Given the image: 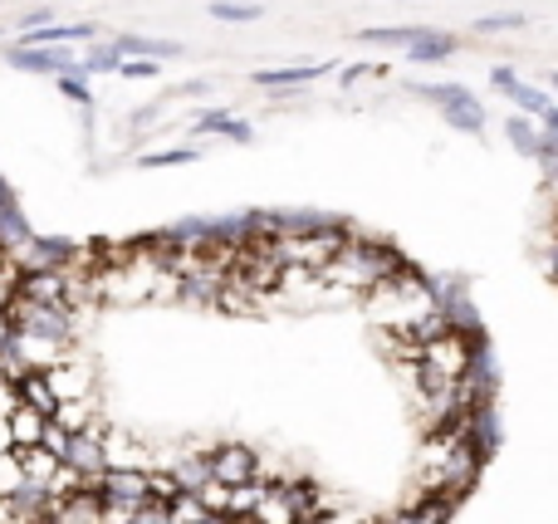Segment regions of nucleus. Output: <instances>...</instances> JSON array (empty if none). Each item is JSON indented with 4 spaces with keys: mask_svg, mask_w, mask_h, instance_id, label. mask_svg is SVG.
Returning a JSON list of instances; mask_svg holds the SVG:
<instances>
[{
    "mask_svg": "<svg viewBox=\"0 0 558 524\" xmlns=\"http://www.w3.org/2000/svg\"><path fill=\"white\" fill-rule=\"evenodd\" d=\"M206 466H211V480L221 486H251V480H265L260 476V456H255L245 441H221V447L206 451Z\"/></svg>",
    "mask_w": 558,
    "mask_h": 524,
    "instance_id": "1",
    "label": "nucleus"
},
{
    "mask_svg": "<svg viewBox=\"0 0 558 524\" xmlns=\"http://www.w3.org/2000/svg\"><path fill=\"white\" fill-rule=\"evenodd\" d=\"M422 98H432V103H441V108H446V123H451V127H461V133H471V137H481V133H485V108L475 103V94H471V88H461V84H446V88H422Z\"/></svg>",
    "mask_w": 558,
    "mask_h": 524,
    "instance_id": "2",
    "label": "nucleus"
},
{
    "mask_svg": "<svg viewBox=\"0 0 558 524\" xmlns=\"http://www.w3.org/2000/svg\"><path fill=\"white\" fill-rule=\"evenodd\" d=\"M5 59L15 69H29V74H84V64H78L69 49H20V45H10Z\"/></svg>",
    "mask_w": 558,
    "mask_h": 524,
    "instance_id": "3",
    "label": "nucleus"
},
{
    "mask_svg": "<svg viewBox=\"0 0 558 524\" xmlns=\"http://www.w3.org/2000/svg\"><path fill=\"white\" fill-rule=\"evenodd\" d=\"M104 515V490H74V496L64 500H49V515L45 524H98Z\"/></svg>",
    "mask_w": 558,
    "mask_h": 524,
    "instance_id": "4",
    "label": "nucleus"
},
{
    "mask_svg": "<svg viewBox=\"0 0 558 524\" xmlns=\"http://www.w3.org/2000/svg\"><path fill=\"white\" fill-rule=\"evenodd\" d=\"M10 461H15V480L29 490H45L49 480H54V471L64 466V461L54 456V451L45 447H29V451H10Z\"/></svg>",
    "mask_w": 558,
    "mask_h": 524,
    "instance_id": "5",
    "label": "nucleus"
},
{
    "mask_svg": "<svg viewBox=\"0 0 558 524\" xmlns=\"http://www.w3.org/2000/svg\"><path fill=\"white\" fill-rule=\"evenodd\" d=\"M20 294L49 309H64V265H45V270H25L20 275Z\"/></svg>",
    "mask_w": 558,
    "mask_h": 524,
    "instance_id": "6",
    "label": "nucleus"
},
{
    "mask_svg": "<svg viewBox=\"0 0 558 524\" xmlns=\"http://www.w3.org/2000/svg\"><path fill=\"white\" fill-rule=\"evenodd\" d=\"M15 388H20V407H35L39 417L54 422L59 402H64L59 398V388H54V373H20Z\"/></svg>",
    "mask_w": 558,
    "mask_h": 524,
    "instance_id": "7",
    "label": "nucleus"
},
{
    "mask_svg": "<svg viewBox=\"0 0 558 524\" xmlns=\"http://www.w3.org/2000/svg\"><path fill=\"white\" fill-rule=\"evenodd\" d=\"M104 500H128V505H143V500H147V471L143 466H108Z\"/></svg>",
    "mask_w": 558,
    "mask_h": 524,
    "instance_id": "8",
    "label": "nucleus"
},
{
    "mask_svg": "<svg viewBox=\"0 0 558 524\" xmlns=\"http://www.w3.org/2000/svg\"><path fill=\"white\" fill-rule=\"evenodd\" d=\"M45 427H49V417H39L35 407H15V412L5 417L10 451H29V447H39V441H45Z\"/></svg>",
    "mask_w": 558,
    "mask_h": 524,
    "instance_id": "9",
    "label": "nucleus"
},
{
    "mask_svg": "<svg viewBox=\"0 0 558 524\" xmlns=\"http://www.w3.org/2000/svg\"><path fill=\"white\" fill-rule=\"evenodd\" d=\"M432 35H441V29H432V25H373V29H363V45H402V49H416V45H426Z\"/></svg>",
    "mask_w": 558,
    "mask_h": 524,
    "instance_id": "10",
    "label": "nucleus"
},
{
    "mask_svg": "<svg viewBox=\"0 0 558 524\" xmlns=\"http://www.w3.org/2000/svg\"><path fill=\"white\" fill-rule=\"evenodd\" d=\"M94 35H98V25H88V20H74V25H39L20 39V49H45V45H64V39H94Z\"/></svg>",
    "mask_w": 558,
    "mask_h": 524,
    "instance_id": "11",
    "label": "nucleus"
},
{
    "mask_svg": "<svg viewBox=\"0 0 558 524\" xmlns=\"http://www.w3.org/2000/svg\"><path fill=\"white\" fill-rule=\"evenodd\" d=\"M118 59H182V45H172V39H143V35H123L118 39Z\"/></svg>",
    "mask_w": 558,
    "mask_h": 524,
    "instance_id": "12",
    "label": "nucleus"
},
{
    "mask_svg": "<svg viewBox=\"0 0 558 524\" xmlns=\"http://www.w3.org/2000/svg\"><path fill=\"white\" fill-rule=\"evenodd\" d=\"M495 84H500V88H505V94H510V98H514V103H520V108H524V113H539V118H544V113H549V108H554V103H549V94H539V88L520 84V78H514V74H510V69H505V64H500V69H495Z\"/></svg>",
    "mask_w": 558,
    "mask_h": 524,
    "instance_id": "13",
    "label": "nucleus"
},
{
    "mask_svg": "<svg viewBox=\"0 0 558 524\" xmlns=\"http://www.w3.org/2000/svg\"><path fill=\"white\" fill-rule=\"evenodd\" d=\"M328 64H294V69H260L251 84L260 88H289V84H308V78H324Z\"/></svg>",
    "mask_w": 558,
    "mask_h": 524,
    "instance_id": "14",
    "label": "nucleus"
},
{
    "mask_svg": "<svg viewBox=\"0 0 558 524\" xmlns=\"http://www.w3.org/2000/svg\"><path fill=\"white\" fill-rule=\"evenodd\" d=\"M505 137H510V147H514V153H524V157H539V153H544V133H539V127H534L524 113L505 123Z\"/></svg>",
    "mask_w": 558,
    "mask_h": 524,
    "instance_id": "15",
    "label": "nucleus"
},
{
    "mask_svg": "<svg viewBox=\"0 0 558 524\" xmlns=\"http://www.w3.org/2000/svg\"><path fill=\"white\" fill-rule=\"evenodd\" d=\"M196 133H221V137H231V143H251V127L245 123H235L231 113H221V108H216V113H202L196 118Z\"/></svg>",
    "mask_w": 558,
    "mask_h": 524,
    "instance_id": "16",
    "label": "nucleus"
},
{
    "mask_svg": "<svg viewBox=\"0 0 558 524\" xmlns=\"http://www.w3.org/2000/svg\"><path fill=\"white\" fill-rule=\"evenodd\" d=\"M451 54H456V39L451 35H432L426 45L407 49V59H412V64H436V59H451Z\"/></svg>",
    "mask_w": 558,
    "mask_h": 524,
    "instance_id": "17",
    "label": "nucleus"
},
{
    "mask_svg": "<svg viewBox=\"0 0 558 524\" xmlns=\"http://www.w3.org/2000/svg\"><path fill=\"white\" fill-rule=\"evenodd\" d=\"M260 15H265L260 5H231V0H216L211 5V20H226V25H251Z\"/></svg>",
    "mask_w": 558,
    "mask_h": 524,
    "instance_id": "18",
    "label": "nucleus"
},
{
    "mask_svg": "<svg viewBox=\"0 0 558 524\" xmlns=\"http://www.w3.org/2000/svg\"><path fill=\"white\" fill-rule=\"evenodd\" d=\"M74 490H84V476H78L74 466H59L54 480L45 486V496H49V500H64V496H74Z\"/></svg>",
    "mask_w": 558,
    "mask_h": 524,
    "instance_id": "19",
    "label": "nucleus"
},
{
    "mask_svg": "<svg viewBox=\"0 0 558 524\" xmlns=\"http://www.w3.org/2000/svg\"><path fill=\"white\" fill-rule=\"evenodd\" d=\"M182 162H196V147H167V153L137 157V167H182Z\"/></svg>",
    "mask_w": 558,
    "mask_h": 524,
    "instance_id": "20",
    "label": "nucleus"
},
{
    "mask_svg": "<svg viewBox=\"0 0 558 524\" xmlns=\"http://www.w3.org/2000/svg\"><path fill=\"white\" fill-rule=\"evenodd\" d=\"M59 94L64 98H74V103H94V94H88V84H84V74H59Z\"/></svg>",
    "mask_w": 558,
    "mask_h": 524,
    "instance_id": "21",
    "label": "nucleus"
},
{
    "mask_svg": "<svg viewBox=\"0 0 558 524\" xmlns=\"http://www.w3.org/2000/svg\"><path fill=\"white\" fill-rule=\"evenodd\" d=\"M133 524H172V515H167L162 500H143V505H137V515H133Z\"/></svg>",
    "mask_w": 558,
    "mask_h": 524,
    "instance_id": "22",
    "label": "nucleus"
},
{
    "mask_svg": "<svg viewBox=\"0 0 558 524\" xmlns=\"http://www.w3.org/2000/svg\"><path fill=\"white\" fill-rule=\"evenodd\" d=\"M39 447H45V451H54V456L64 461V451H69V431L59 427V422H49V427H45V441H39Z\"/></svg>",
    "mask_w": 558,
    "mask_h": 524,
    "instance_id": "23",
    "label": "nucleus"
},
{
    "mask_svg": "<svg viewBox=\"0 0 558 524\" xmlns=\"http://www.w3.org/2000/svg\"><path fill=\"white\" fill-rule=\"evenodd\" d=\"M118 74H128V78H157V59H123V64H118Z\"/></svg>",
    "mask_w": 558,
    "mask_h": 524,
    "instance_id": "24",
    "label": "nucleus"
},
{
    "mask_svg": "<svg viewBox=\"0 0 558 524\" xmlns=\"http://www.w3.org/2000/svg\"><path fill=\"white\" fill-rule=\"evenodd\" d=\"M123 59H118V49H94V54L84 59V74H94V69H118Z\"/></svg>",
    "mask_w": 558,
    "mask_h": 524,
    "instance_id": "25",
    "label": "nucleus"
},
{
    "mask_svg": "<svg viewBox=\"0 0 558 524\" xmlns=\"http://www.w3.org/2000/svg\"><path fill=\"white\" fill-rule=\"evenodd\" d=\"M15 407H20V388L15 382H0V422H5Z\"/></svg>",
    "mask_w": 558,
    "mask_h": 524,
    "instance_id": "26",
    "label": "nucleus"
},
{
    "mask_svg": "<svg viewBox=\"0 0 558 524\" xmlns=\"http://www.w3.org/2000/svg\"><path fill=\"white\" fill-rule=\"evenodd\" d=\"M514 25H524V15H490V20H481V29H514Z\"/></svg>",
    "mask_w": 558,
    "mask_h": 524,
    "instance_id": "27",
    "label": "nucleus"
},
{
    "mask_svg": "<svg viewBox=\"0 0 558 524\" xmlns=\"http://www.w3.org/2000/svg\"><path fill=\"white\" fill-rule=\"evenodd\" d=\"M202 94H206V84H202V78H192V84L172 88V98H202Z\"/></svg>",
    "mask_w": 558,
    "mask_h": 524,
    "instance_id": "28",
    "label": "nucleus"
},
{
    "mask_svg": "<svg viewBox=\"0 0 558 524\" xmlns=\"http://www.w3.org/2000/svg\"><path fill=\"white\" fill-rule=\"evenodd\" d=\"M10 343H15V324L0 314V353H10Z\"/></svg>",
    "mask_w": 558,
    "mask_h": 524,
    "instance_id": "29",
    "label": "nucleus"
},
{
    "mask_svg": "<svg viewBox=\"0 0 558 524\" xmlns=\"http://www.w3.org/2000/svg\"><path fill=\"white\" fill-rule=\"evenodd\" d=\"M15 378H20V368L5 358V353H0V382H15Z\"/></svg>",
    "mask_w": 558,
    "mask_h": 524,
    "instance_id": "30",
    "label": "nucleus"
},
{
    "mask_svg": "<svg viewBox=\"0 0 558 524\" xmlns=\"http://www.w3.org/2000/svg\"><path fill=\"white\" fill-rule=\"evenodd\" d=\"M544 137H554V143H558V108L544 113Z\"/></svg>",
    "mask_w": 558,
    "mask_h": 524,
    "instance_id": "31",
    "label": "nucleus"
},
{
    "mask_svg": "<svg viewBox=\"0 0 558 524\" xmlns=\"http://www.w3.org/2000/svg\"><path fill=\"white\" fill-rule=\"evenodd\" d=\"M367 74H383V69H367V64H353V69H348V84H357V78H367Z\"/></svg>",
    "mask_w": 558,
    "mask_h": 524,
    "instance_id": "32",
    "label": "nucleus"
},
{
    "mask_svg": "<svg viewBox=\"0 0 558 524\" xmlns=\"http://www.w3.org/2000/svg\"><path fill=\"white\" fill-rule=\"evenodd\" d=\"M549 84H554V88H558V74H549Z\"/></svg>",
    "mask_w": 558,
    "mask_h": 524,
    "instance_id": "33",
    "label": "nucleus"
}]
</instances>
